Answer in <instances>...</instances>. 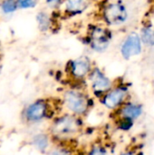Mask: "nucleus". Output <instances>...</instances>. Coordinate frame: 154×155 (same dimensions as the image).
<instances>
[{
  "label": "nucleus",
  "instance_id": "f257e3e1",
  "mask_svg": "<svg viewBox=\"0 0 154 155\" xmlns=\"http://www.w3.org/2000/svg\"><path fill=\"white\" fill-rule=\"evenodd\" d=\"M80 129L78 119L74 114H66L57 118L52 125V134L59 139H67L75 135Z\"/></svg>",
  "mask_w": 154,
  "mask_h": 155
},
{
  "label": "nucleus",
  "instance_id": "f03ea898",
  "mask_svg": "<svg viewBox=\"0 0 154 155\" xmlns=\"http://www.w3.org/2000/svg\"><path fill=\"white\" fill-rule=\"evenodd\" d=\"M64 104L66 109L75 116L87 114L90 104L85 94L78 90H68L64 94Z\"/></svg>",
  "mask_w": 154,
  "mask_h": 155
},
{
  "label": "nucleus",
  "instance_id": "7ed1b4c3",
  "mask_svg": "<svg viewBox=\"0 0 154 155\" xmlns=\"http://www.w3.org/2000/svg\"><path fill=\"white\" fill-rule=\"evenodd\" d=\"M91 86L95 94L104 95L112 89V81L98 68L92 70L89 75Z\"/></svg>",
  "mask_w": 154,
  "mask_h": 155
},
{
  "label": "nucleus",
  "instance_id": "20e7f679",
  "mask_svg": "<svg viewBox=\"0 0 154 155\" xmlns=\"http://www.w3.org/2000/svg\"><path fill=\"white\" fill-rule=\"evenodd\" d=\"M105 21L113 25H119L126 22L128 13L126 8L120 4L113 3L108 5L103 12Z\"/></svg>",
  "mask_w": 154,
  "mask_h": 155
},
{
  "label": "nucleus",
  "instance_id": "39448f33",
  "mask_svg": "<svg viewBox=\"0 0 154 155\" xmlns=\"http://www.w3.org/2000/svg\"><path fill=\"white\" fill-rule=\"evenodd\" d=\"M128 95V90L124 87L119 86L115 88H112L109 92H107L102 99L103 104L108 109H116L121 107L124 101L126 100Z\"/></svg>",
  "mask_w": 154,
  "mask_h": 155
},
{
  "label": "nucleus",
  "instance_id": "423d86ee",
  "mask_svg": "<svg viewBox=\"0 0 154 155\" xmlns=\"http://www.w3.org/2000/svg\"><path fill=\"white\" fill-rule=\"evenodd\" d=\"M121 53L123 58L130 59L142 53V39L137 33H131L121 47Z\"/></svg>",
  "mask_w": 154,
  "mask_h": 155
},
{
  "label": "nucleus",
  "instance_id": "0eeeda50",
  "mask_svg": "<svg viewBox=\"0 0 154 155\" xmlns=\"http://www.w3.org/2000/svg\"><path fill=\"white\" fill-rule=\"evenodd\" d=\"M48 114V104L44 101H36L31 104L25 110V119L31 123L43 120Z\"/></svg>",
  "mask_w": 154,
  "mask_h": 155
},
{
  "label": "nucleus",
  "instance_id": "6e6552de",
  "mask_svg": "<svg viewBox=\"0 0 154 155\" xmlns=\"http://www.w3.org/2000/svg\"><path fill=\"white\" fill-rule=\"evenodd\" d=\"M91 72V62L89 58L84 56L75 59L70 65V73L75 79H84Z\"/></svg>",
  "mask_w": 154,
  "mask_h": 155
},
{
  "label": "nucleus",
  "instance_id": "1a4fd4ad",
  "mask_svg": "<svg viewBox=\"0 0 154 155\" xmlns=\"http://www.w3.org/2000/svg\"><path fill=\"white\" fill-rule=\"evenodd\" d=\"M110 39L105 29L96 27L92 33V46L95 51L103 52L109 46Z\"/></svg>",
  "mask_w": 154,
  "mask_h": 155
},
{
  "label": "nucleus",
  "instance_id": "9d476101",
  "mask_svg": "<svg viewBox=\"0 0 154 155\" xmlns=\"http://www.w3.org/2000/svg\"><path fill=\"white\" fill-rule=\"evenodd\" d=\"M143 113V106L138 104H123L120 109V114L122 119L136 120Z\"/></svg>",
  "mask_w": 154,
  "mask_h": 155
},
{
  "label": "nucleus",
  "instance_id": "9b49d317",
  "mask_svg": "<svg viewBox=\"0 0 154 155\" xmlns=\"http://www.w3.org/2000/svg\"><path fill=\"white\" fill-rule=\"evenodd\" d=\"M87 0H65V9L73 14L80 13L86 7Z\"/></svg>",
  "mask_w": 154,
  "mask_h": 155
},
{
  "label": "nucleus",
  "instance_id": "f8f14e48",
  "mask_svg": "<svg viewBox=\"0 0 154 155\" xmlns=\"http://www.w3.org/2000/svg\"><path fill=\"white\" fill-rule=\"evenodd\" d=\"M33 144L37 150L44 152L47 150L49 146V139L47 135L44 134H39L33 138Z\"/></svg>",
  "mask_w": 154,
  "mask_h": 155
},
{
  "label": "nucleus",
  "instance_id": "ddd939ff",
  "mask_svg": "<svg viewBox=\"0 0 154 155\" xmlns=\"http://www.w3.org/2000/svg\"><path fill=\"white\" fill-rule=\"evenodd\" d=\"M142 41L150 46L154 45V30H152L151 27H144L142 31V35H141Z\"/></svg>",
  "mask_w": 154,
  "mask_h": 155
},
{
  "label": "nucleus",
  "instance_id": "4468645a",
  "mask_svg": "<svg viewBox=\"0 0 154 155\" xmlns=\"http://www.w3.org/2000/svg\"><path fill=\"white\" fill-rule=\"evenodd\" d=\"M37 21H38L39 27L42 31H45L49 28L50 19L45 13H39L37 15Z\"/></svg>",
  "mask_w": 154,
  "mask_h": 155
},
{
  "label": "nucleus",
  "instance_id": "2eb2a0df",
  "mask_svg": "<svg viewBox=\"0 0 154 155\" xmlns=\"http://www.w3.org/2000/svg\"><path fill=\"white\" fill-rule=\"evenodd\" d=\"M2 8L5 13H11L15 10L16 5L14 0H5L2 5Z\"/></svg>",
  "mask_w": 154,
  "mask_h": 155
},
{
  "label": "nucleus",
  "instance_id": "dca6fc26",
  "mask_svg": "<svg viewBox=\"0 0 154 155\" xmlns=\"http://www.w3.org/2000/svg\"><path fill=\"white\" fill-rule=\"evenodd\" d=\"M36 4V0H18V5L22 8L34 7Z\"/></svg>",
  "mask_w": 154,
  "mask_h": 155
},
{
  "label": "nucleus",
  "instance_id": "f3484780",
  "mask_svg": "<svg viewBox=\"0 0 154 155\" xmlns=\"http://www.w3.org/2000/svg\"><path fill=\"white\" fill-rule=\"evenodd\" d=\"M88 155H107V152L103 147L95 146V147L92 148V150L89 152Z\"/></svg>",
  "mask_w": 154,
  "mask_h": 155
},
{
  "label": "nucleus",
  "instance_id": "a211bd4d",
  "mask_svg": "<svg viewBox=\"0 0 154 155\" xmlns=\"http://www.w3.org/2000/svg\"><path fill=\"white\" fill-rule=\"evenodd\" d=\"M133 126V121L128 119H122L119 127L123 130H128Z\"/></svg>",
  "mask_w": 154,
  "mask_h": 155
},
{
  "label": "nucleus",
  "instance_id": "6ab92c4d",
  "mask_svg": "<svg viewBox=\"0 0 154 155\" xmlns=\"http://www.w3.org/2000/svg\"><path fill=\"white\" fill-rule=\"evenodd\" d=\"M51 155H70V153L64 149H55L51 153Z\"/></svg>",
  "mask_w": 154,
  "mask_h": 155
},
{
  "label": "nucleus",
  "instance_id": "aec40b11",
  "mask_svg": "<svg viewBox=\"0 0 154 155\" xmlns=\"http://www.w3.org/2000/svg\"><path fill=\"white\" fill-rule=\"evenodd\" d=\"M60 1H61V0H46L47 4H48L49 5H51V6H55V5H57L60 3Z\"/></svg>",
  "mask_w": 154,
  "mask_h": 155
},
{
  "label": "nucleus",
  "instance_id": "412c9836",
  "mask_svg": "<svg viewBox=\"0 0 154 155\" xmlns=\"http://www.w3.org/2000/svg\"><path fill=\"white\" fill-rule=\"evenodd\" d=\"M121 155H133V153H130V152H126V153H122Z\"/></svg>",
  "mask_w": 154,
  "mask_h": 155
}]
</instances>
